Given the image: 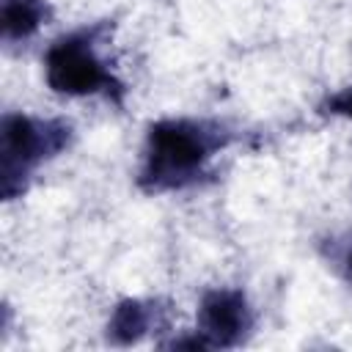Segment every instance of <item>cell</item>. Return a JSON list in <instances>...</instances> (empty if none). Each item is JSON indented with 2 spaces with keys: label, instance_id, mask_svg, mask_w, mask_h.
<instances>
[{
  "label": "cell",
  "instance_id": "obj_6",
  "mask_svg": "<svg viewBox=\"0 0 352 352\" xmlns=\"http://www.w3.org/2000/svg\"><path fill=\"white\" fill-rule=\"evenodd\" d=\"M146 327H148V311L143 308V302H138V300H124V302L116 308L107 333H110L113 341H118V344H132V341H138V338L146 333Z\"/></svg>",
  "mask_w": 352,
  "mask_h": 352
},
{
  "label": "cell",
  "instance_id": "obj_7",
  "mask_svg": "<svg viewBox=\"0 0 352 352\" xmlns=\"http://www.w3.org/2000/svg\"><path fill=\"white\" fill-rule=\"evenodd\" d=\"M324 110H327V113H336V116L352 118V88H344V91L333 94V96L324 102Z\"/></svg>",
  "mask_w": 352,
  "mask_h": 352
},
{
  "label": "cell",
  "instance_id": "obj_4",
  "mask_svg": "<svg viewBox=\"0 0 352 352\" xmlns=\"http://www.w3.org/2000/svg\"><path fill=\"white\" fill-rule=\"evenodd\" d=\"M201 324H204V336L209 338V344L228 346L239 341L250 324L245 297L228 289L209 292L201 302Z\"/></svg>",
  "mask_w": 352,
  "mask_h": 352
},
{
  "label": "cell",
  "instance_id": "obj_5",
  "mask_svg": "<svg viewBox=\"0 0 352 352\" xmlns=\"http://www.w3.org/2000/svg\"><path fill=\"white\" fill-rule=\"evenodd\" d=\"M47 16V6L41 0H3L0 25L6 38H25L38 30Z\"/></svg>",
  "mask_w": 352,
  "mask_h": 352
},
{
  "label": "cell",
  "instance_id": "obj_1",
  "mask_svg": "<svg viewBox=\"0 0 352 352\" xmlns=\"http://www.w3.org/2000/svg\"><path fill=\"white\" fill-rule=\"evenodd\" d=\"M217 138L201 124L190 121H160L148 129V154L143 184L162 190L179 187L201 170L204 160L217 148Z\"/></svg>",
  "mask_w": 352,
  "mask_h": 352
},
{
  "label": "cell",
  "instance_id": "obj_3",
  "mask_svg": "<svg viewBox=\"0 0 352 352\" xmlns=\"http://www.w3.org/2000/svg\"><path fill=\"white\" fill-rule=\"evenodd\" d=\"M47 82L52 91L58 94H72V96H85V94H96V91H113L116 80L110 77V72H104V66L99 63V58L91 50V41L82 36H66L60 41H55L47 50Z\"/></svg>",
  "mask_w": 352,
  "mask_h": 352
},
{
  "label": "cell",
  "instance_id": "obj_2",
  "mask_svg": "<svg viewBox=\"0 0 352 352\" xmlns=\"http://www.w3.org/2000/svg\"><path fill=\"white\" fill-rule=\"evenodd\" d=\"M69 140V124L60 121H36L28 116L3 118V146H0V179L3 198L22 192V179L44 157L60 151Z\"/></svg>",
  "mask_w": 352,
  "mask_h": 352
},
{
  "label": "cell",
  "instance_id": "obj_8",
  "mask_svg": "<svg viewBox=\"0 0 352 352\" xmlns=\"http://www.w3.org/2000/svg\"><path fill=\"white\" fill-rule=\"evenodd\" d=\"M346 267H349V275H352V256H349V261H346Z\"/></svg>",
  "mask_w": 352,
  "mask_h": 352
}]
</instances>
